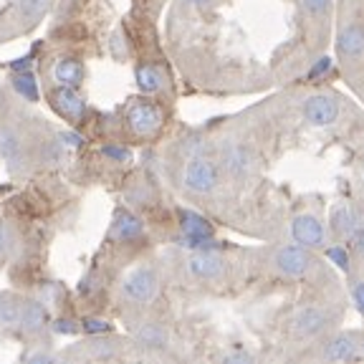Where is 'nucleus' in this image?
<instances>
[{
	"instance_id": "nucleus-1",
	"label": "nucleus",
	"mask_w": 364,
	"mask_h": 364,
	"mask_svg": "<svg viewBox=\"0 0 364 364\" xmlns=\"http://www.w3.org/2000/svg\"><path fill=\"white\" fill-rule=\"evenodd\" d=\"M268 263H271L273 271L279 273V276H284V279L301 281L316 268V256H314L311 248H306V245L294 240V243H289V245L273 248Z\"/></svg>"
},
{
	"instance_id": "nucleus-2",
	"label": "nucleus",
	"mask_w": 364,
	"mask_h": 364,
	"mask_svg": "<svg viewBox=\"0 0 364 364\" xmlns=\"http://www.w3.org/2000/svg\"><path fill=\"white\" fill-rule=\"evenodd\" d=\"M334 321V314L326 304H304L294 311L289 321V329L294 339H316V336L326 334V329Z\"/></svg>"
},
{
	"instance_id": "nucleus-3",
	"label": "nucleus",
	"mask_w": 364,
	"mask_h": 364,
	"mask_svg": "<svg viewBox=\"0 0 364 364\" xmlns=\"http://www.w3.org/2000/svg\"><path fill=\"white\" fill-rule=\"evenodd\" d=\"M157 291H159V276L152 266H136L134 271L127 273L119 284L122 299L127 304H132V306L152 304Z\"/></svg>"
},
{
	"instance_id": "nucleus-4",
	"label": "nucleus",
	"mask_w": 364,
	"mask_h": 364,
	"mask_svg": "<svg viewBox=\"0 0 364 364\" xmlns=\"http://www.w3.org/2000/svg\"><path fill=\"white\" fill-rule=\"evenodd\" d=\"M220 182V170L208 154H193L182 170V188L193 195H210Z\"/></svg>"
},
{
	"instance_id": "nucleus-5",
	"label": "nucleus",
	"mask_w": 364,
	"mask_h": 364,
	"mask_svg": "<svg viewBox=\"0 0 364 364\" xmlns=\"http://www.w3.org/2000/svg\"><path fill=\"white\" fill-rule=\"evenodd\" d=\"M162 122H165V112L149 99H136L127 109V127L136 136H154L162 129Z\"/></svg>"
},
{
	"instance_id": "nucleus-6",
	"label": "nucleus",
	"mask_w": 364,
	"mask_h": 364,
	"mask_svg": "<svg viewBox=\"0 0 364 364\" xmlns=\"http://www.w3.org/2000/svg\"><path fill=\"white\" fill-rule=\"evenodd\" d=\"M341 114V99L331 91H314L304 99V119L311 127H331Z\"/></svg>"
},
{
	"instance_id": "nucleus-7",
	"label": "nucleus",
	"mask_w": 364,
	"mask_h": 364,
	"mask_svg": "<svg viewBox=\"0 0 364 364\" xmlns=\"http://www.w3.org/2000/svg\"><path fill=\"white\" fill-rule=\"evenodd\" d=\"M185 266H188L190 276L195 281H203V284H218V281L225 279L228 273L225 258L215 250H195V253H190Z\"/></svg>"
},
{
	"instance_id": "nucleus-8",
	"label": "nucleus",
	"mask_w": 364,
	"mask_h": 364,
	"mask_svg": "<svg viewBox=\"0 0 364 364\" xmlns=\"http://www.w3.org/2000/svg\"><path fill=\"white\" fill-rule=\"evenodd\" d=\"M359 357H362L359 336L347 334V331L331 334L329 339H324L321 349H316V359H321V362H354Z\"/></svg>"
},
{
	"instance_id": "nucleus-9",
	"label": "nucleus",
	"mask_w": 364,
	"mask_h": 364,
	"mask_svg": "<svg viewBox=\"0 0 364 364\" xmlns=\"http://www.w3.org/2000/svg\"><path fill=\"white\" fill-rule=\"evenodd\" d=\"M291 235H294L296 243L306 245L311 250H318L326 245V225L314 213H299L291 220Z\"/></svg>"
},
{
	"instance_id": "nucleus-10",
	"label": "nucleus",
	"mask_w": 364,
	"mask_h": 364,
	"mask_svg": "<svg viewBox=\"0 0 364 364\" xmlns=\"http://www.w3.org/2000/svg\"><path fill=\"white\" fill-rule=\"evenodd\" d=\"M336 53L344 61L364 58V26L362 23H344L336 36Z\"/></svg>"
},
{
	"instance_id": "nucleus-11",
	"label": "nucleus",
	"mask_w": 364,
	"mask_h": 364,
	"mask_svg": "<svg viewBox=\"0 0 364 364\" xmlns=\"http://www.w3.org/2000/svg\"><path fill=\"white\" fill-rule=\"evenodd\" d=\"M51 107L56 109L61 117L66 119L81 122L86 114V102L79 91L71 89V86H58L56 91H51Z\"/></svg>"
},
{
	"instance_id": "nucleus-12",
	"label": "nucleus",
	"mask_w": 364,
	"mask_h": 364,
	"mask_svg": "<svg viewBox=\"0 0 364 364\" xmlns=\"http://www.w3.org/2000/svg\"><path fill=\"white\" fill-rule=\"evenodd\" d=\"M223 170L228 172L230 177H235V180H243L245 175H250V170H253V154H250V149L245 147V144H228L225 149H223Z\"/></svg>"
},
{
	"instance_id": "nucleus-13",
	"label": "nucleus",
	"mask_w": 364,
	"mask_h": 364,
	"mask_svg": "<svg viewBox=\"0 0 364 364\" xmlns=\"http://www.w3.org/2000/svg\"><path fill=\"white\" fill-rule=\"evenodd\" d=\"M109 235H112V240H117V243H134V240H139L144 235L142 218H136L134 213H129V210H117Z\"/></svg>"
},
{
	"instance_id": "nucleus-14",
	"label": "nucleus",
	"mask_w": 364,
	"mask_h": 364,
	"mask_svg": "<svg viewBox=\"0 0 364 364\" xmlns=\"http://www.w3.org/2000/svg\"><path fill=\"white\" fill-rule=\"evenodd\" d=\"M48 324V309L43 306V301L38 299H28V301H21V321H18V329L23 334H38L43 331V326Z\"/></svg>"
},
{
	"instance_id": "nucleus-15",
	"label": "nucleus",
	"mask_w": 364,
	"mask_h": 364,
	"mask_svg": "<svg viewBox=\"0 0 364 364\" xmlns=\"http://www.w3.org/2000/svg\"><path fill=\"white\" fill-rule=\"evenodd\" d=\"M134 341L142 349H149V352H162L170 344V331L165 329V324H159V321H144V324L136 326Z\"/></svg>"
},
{
	"instance_id": "nucleus-16",
	"label": "nucleus",
	"mask_w": 364,
	"mask_h": 364,
	"mask_svg": "<svg viewBox=\"0 0 364 364\" xmlns=\"http://www.w3.org/2000/svg\"><path fill=\"white\" fill-rule=\"evenodd\" d=\"M53 79H56L58 86H71V89H79L81 81H84V63L79 61V58H58L56 63H53Z\"/></svg>"
},
{
	"instance_id": "nucleus-17",
	"label": "nucleus",
	"mask_w": 364,
	"mask_h": 364,
	"mask_svg": "<svg viewBox=\"0 0 364 364\" xmlns=\"http://www.w3.org/2000/svg\"><path fill=\"white\" fill-rule=\"evenodd\" d=\"M359 228H362L359 225V213L354 210L349 203L336 205L334 210H331V230H334L339 238H352Z\"/></svg>"
},
{
	"instance_id": "nucleus-18",
	"label": "nucleus",
	"mask_w": 364,
	"mask_h": 364,
	"mask_svg": "<svg viewBox=\"0 0 364 364\" xmlns=\"http://www.w3.org/2000/svg\"><path fill=\"white\" fill-rule=\"evenodd\" d=\"M0 157L6 159L11 170H18L23 159V144L18 139V134L8 127H0Z\"/></svg>"
},
{
	"instance_id": "nucleus-19",
	"label": "nucleus",
	"mask_w": 364,
	"mask_h": 364,
	"mask_svg": "<svg viewBox=\"0 0 364 364\" xmlns=\"http://www.w3.org/2000/svg\"><path fill=\"white\" fill-rule=\"evenodd\" d=\"M177 215H180V230L185 235H195V238H210L213 235V225L203 215H198V213L180 210Z\"/></svg>"
},
{
	"instance_id": "nucleus-20",
	"label": "nucleus",
	"mask_w": 364,
	"mask_h": 364,
	"mask_svg": "<svg viewBox=\"0 0 364 364\" xmlns=\"http://www.w3.org/2000/svg\"><path fill=\"white\" fill-rule=\"evenodd\" d=\"M134 76H136V86H139L144 94H157V91L165 89V76H162V71H159L157 66L142 63V66H136Z\"/></svg>"
},
{
	"instance_id": "nucleus-21",
	"label": "nucleus",
	"mask_w": 364,
	"mask_h": 364,
	"mask_svg": "<svg viewBox=\"0 0 364 364\" xmlns=\"http://www.w3.org/2000/svg\"><path fill=\"white\" fill-rule=\"evenodd\" d=\"M21 301L11 294H0V329H18Z\"/></svg>"
},
{
	"instance_id": "nucleus-22",
	"label": "nucleus",
	"mask_w": 364,
	"mask_h": 364,
	"mask_svg": "<svg viewBox=\"0 0 364 364\" xmlns=\"http://www.w3.org/2000/svg\"><path fill=\"white\" fill-rule=\"evenodd\" d=\"M13 89L21 94L26 102H38V81L31 71H16L13 76Z\"/></svg>"
},
{
	"instance_id": "nucleus-23",
	"label": "nucleus",
	"mask_w": 364,
	"mask_h": 364,
	"mask_svg": "<svg viewBox=\"0 0 364 364\" xmlns=\"http://www.w3.org/2000/svg\"><path fill=\"white\" fill-rule=\"evenodd\" d=\"M299 6L311 18H329L331 13V0H299Z\"/></svg>"
},
{
	"instance_id": "nucleus-24",
	"label": "nucleus",
	"mask_w": 364,
	"mask_h": 364,
	"mask_svg": "<svg viewBox=\"0 0 364 364\" xmlns=\"http://www.w3.org/2000/svg\"><path fill=\"white\" fill-rule=\"evenodd\" d=\"M102 154L112 162H129L132 159V152L122 144H104L102 147Z\"/></svg>"
},
{
	"instance_id": "nucleus-25",
	"label": "nucleus",
	"mask_w": 364,
	"mask_h": 364,
	"mask_svg": "<svg viewBox=\"0 0 364 364\" xmlns=\"http://www.w3.org/2000/svg\"><path fill=\"white\" fill-rule=\"evenodd\" d=\"M326 258H329L331 263H336L341 271H349V253H347V248H341V245H331V248H326Z\"/></svg>"
},
{
	"instance_id": "nucleus-26",
	"label": "nucleus",
	"mask_w": 364,
	"mask_h": 364,
	"mask_svg": "<svg viewBox=\"0 0 364 364\" xmlns=\"http://www.w3.org/2000/svg\"><path fill=\"white\" fill-rule=\"evenodd\" d=\"M46 8H48V0H21V11H23V16H28V18L43 16Z\"/></svg>"
},
{
	"instance_id": "nucleus-27",
	"label": "nucleus",
	"mask_w": 364,
	"mask_h": 364,
	"mask_svg": "<svg viewBox=\"0 0 364 364\" xmlns=\"http://www.w3.org/2000/svg\"><path fill=\"white\" fill-rule=\"evenodd\" d=\"M81 329H84L86 334H107V331H112V326H109V321H104V318H84V321H81Z\"/></svg>"
},
{
	"instance_id": "nucleus-28",
	"label": "nucleus",
	"mask_w": 364,
	"mask_h": 364,
	"mask_svg": "<svg viewBox=\"0 0 364 364\" xmlns=\"http://www.w3.org/2000/svg\"><path fill=\"white\" fill-rule=\"evenodd\" d=\"M349 296H352V301L359 309V314H364V279H354L349 284Z\"/></svg>"
},
{
	"instance_id": "nucleus-29",
	"label": "nucleus",
	"mask_w": 364,
	"mask_h": 364,
	"mask_svg": "<svg viewBox=\"0 0 364 364\" xmlns=\"http://www.w3.org/2000/svg\"><path fill=\"white\" fill-rule=\"evenodd\" d=\"M13 243H16V238H13V230L6 225V223L0 220V258L8 256V253H11Z\"/></svg>"
},
{
	"instance_id": "nucleus-30",
	"label": "nucleus",
	"mask_w": 364,
	"mask_h": 364,
	"mask_svg": "<svg viewBox=\"0 0 364 364\" xmlns=\"http://www.w3.org/2000/svg\"><path fill=\"white\" fill-rule=\"evenodd\" d=\"M79 329L81 326L76 324V321H71V318H56V321H53V331H56V334H76Z\"/></svg>"
},
{
	"instance_id": "nucleus-31",
	"label": "nucleus",
	"mask_w": 364,
	"mask_h": 364,
	"mask_svg": "<svg viewBox=\"0 0 364 364\" xmlns=\"http://www.w3.org/2000/svg\"><path fill=\"white\" fill-rule=\"evenodd\" d=\"M58 142H61L63 147H81V144H84V136L76 134V132H61V134H58Z\"/></svg>"
},
{
	"instance_id": "nucleus-32",
	"label": "nucleus",
	"mask_w": 364,
	"mask_h": 364,
	"mask_svg": "<svg viewBox=\"0 0 364 364\" xmlns=\"http://www.w3.org/2000/svg\"><path fill=\"white\" fill-rule=\"evenodd\" d=\"M349 243H352V253L359 258H364V228H359L357 233L349 238Z\"/></svg>"
},
{
	"instance_id": "nucleus-33",
	"label": "nucleus",
	"mask_w": 364,
	"mask_h": 364,
	"mask_svg": "<svg viewBox=\"0 0 364 364\" xmlns=\"http://www.w3.org/2000/svg\"><path fill=\"white\" fill-rule=\"evenodd\" d=\"M94 349V357H114V344L112 341H94L91 344Z\"/></svg>"
},
{
	"instance_id": "nucleus-34",
	"label": "nucleus",
	"mask_w": 364,
	"mask_h": 364,
	"mask_svg": "<svg viewBox=\"0 0 364 364\" xmlns=\"http://www.w3.org/2000/svg\"><path fill=\"white\" fill-rule=\"evenodd\" d=\"M329 68H331V61L329 58H321V63H314V68L311 71H309V76H311V79H324L326 74H329Z\"/></svg>"
},
{
	"instance_id": "nucleus-35",
	"label": "nucleus",
	"mask_w": 364,
	"mask_h": 364,
	"mask_svg": "<svg viewBox=\"0 0 364 364\" xmlns=\"http://www.w3.org/2000/svg\"><path fill=\"white\" fill-rule=\"evenodd\" d=\"M225 362H250V354H245V352H230V354H225Z\"/></svg>"
},
{
	"instance_id": "nucleus-36",
	"label": "nucleus",
	"mask_w": 364,
	"mask_h": 364,
	"mask_svg": "<svg viewBox=\"0 0 364 364\" xmlns=\"http://www.w3.org/2000/svg\"><path fill=\"white\" fill-rule=\"evenodd\" d=\"M13 71H31V58H18L13 63Z\"/></svg>"
},
{
	"instance_id": "nucleus-37",
	"label": "nucleus",
	"mask_w": 364,
	"mask_h": 364,
	"mask_svg": "<svg viewBox=\"0 0 364 364\" xmlns=\"http://www.w3.org/2000/svg\"><path fill=\"white\" fill-rule=\"evenodd\" d=\"M31 362H51V354H43V352H38V354H33V357H28Z\"/></svg>"
},
{
	"instance_id": "nucleus-38",
	"label": "nucleus",
	"mask_w": 364,
	"mask_h": 364,
	"mask_svg": "<svg viewBox=\"0 0 364 364\" xmlns=\"http://www.w3.org/2000/svg\"><path fill=\"white\" fill-rule=\"evenodd\" d=\"M185 3H188V6H195V8H205L210 0H185Z\"/></svg>"
},
{
	"instance_id": "nucleus-39",
	"label": "nucleus",
	"mask_w": 364,
	"mask_h": 364,
	"mask_svg": "<svg viewBox=\"0 0 364 364\" xmlns=\"http://www.w3.org/2000/svg\"><path fill=\"white\" fill-rule=\"evenodd\" d=\"M359 336V352H362V357H364V334H357Z\"/></svg>"
},
{
	"instance_id": "nucleus-40",
	"label": "nucleus",
	"mask_w": 364,
	"mask_h": 364,
	"mask_svg": "<svg viewBox=\"0 0 364 364\" xmlns=\"http://www.w3.org/2000/svg\"><path fill=\"white\" fill-rule=\"evenodd\" d=\"M362 182H364V165H362Z\"/></svg>"
}]
</instances>
